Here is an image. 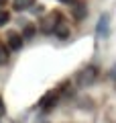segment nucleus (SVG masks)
I'll return each mask as SVG.
<instances>
[{
    "label": "nucleus",
    "instance_id": "obj_4",
    "mask_svg": "<svg viewBox=\"0 0 116 123\" xmlns=\"http://www.w3.org/2000/svg\"><path fill=\"white\" fill-rule=\"evenodd\" d=\"M86 17H88V8H86V4L77 2V4L73 6V18H75V21H84Z\"/></svg>",
    "mask_w": 116,
    "mask_h": 123
},
{
    "label": "nucleus",
    "instance_id": "obj_12",
    "mask_svg": "<svg viewBox=\"0 0 116 123\" xmlns=\"http://www.w3.org/2000/svg\"><path fill=\"white\" fill-rule=\"evenodd\" d=\"M110 78H114V80H116V66L110 70Z\"/></svg>",
    "mask_w": 116,
    "mask_h": 123
},
{
    "label": "nucleus",
    "instance_id": "obj_2",
    "mask_svg": "<svg viewBox=\"0 0 116 123\" xmlns=\"http://www.w3.org/2000/svg\"><path fill=\"white\" fill-rule=\"evenodd\" d=\"M57 101H59V97H57V92L55 90H51V92H47V94H45L43 98H41V103H39V107H41V109H53V107L57 105Z\"/></svg>",
    "mask_w": 116,
    "mask_h": 123
},
{
    "label": "nucleus",
    "instance_id": "obj_11",
    "mask_svg": "<svg viewBox=\"0 0 116 123\" xmlns=\"http://www.w3.org/2000/svg\"><path fill=\"white\" fill-rule=\"evenodd\" d=\"M61 4H71V6H75L77 4V0H59Z\"/></svg>",
    "mask_w": 116,
    "mask_h": 123
},
{
    "label": "nucleus",
    "instance_id": "obj_3",
    "mask_svg": "<svg viewBox=\"0 0 116 123\" xmlns=\"http://www.w3.org/2000/svg\"><path fill=\"white\" fill-rule=\"evenodd\" d=\"M8 47L14 49V51L22 49V37L18 33H8Z\"/></svg>",
    "mask_w": 116,
    "mask_h": 123
},
{
    "label": "nucleus",
    "instance_id": "obj_6",
    "mask_svg": "<svg viewBox=\"0 0 116 123\" xmlns=\"http://www.w3.org/2000/svg\"><path fill=\"white\" fill-rule=\"evenodd\" d=\"M33 4H35V0H12V8L18 10V12H21V10H26Z\"/></svg>",
    "mask_w": 116,
    "mask_h": 123
},
{
    "label": "nucleus",
    "instance_id": "obj_13",
    "mask_svg": "<svg viewBox=\"0 0 116 123\" xmlns=\"http://www.w3.org/2000/svg\"><path fill=\"white\" fill-rule=\"evenodd\" d=\"M6 2H8V0H0V6H4V4H6Z\"/></svg>",
    "mask_w": 116,
    "mask_h": 123
},
{
    "label": "nucleus",
    "instance_id": "obj_10",
    "mask_svg": "<svg viewBox=\"0 0 116 123\" xmlns=\"http://www.w3.org/2000/svg\"><path fill=\"white\" fill-rule=\"evenodd\" d=\"M8 21H10V14L6 12V10H0V27H4Z\"/></svg>",
    "mask_w": 116,
    "mask_h": 123
},
{
    "label": "nucleus",
    "instance_id": "obj_9",
    "mask_svg": "<svg viewBox=\"0 0 116 123\" xmlns=\"http://www.w3.org/2000/svg\"><path fill=\"white\" fill-rule=\"evenodd\" d=\"M35 31H37V29H35V25H33V23H29V25L25 27V35H22V37H25V39H33V37H35Z\"/></svg>",
    "mask_w": 116,
    "mask_h": 123
},
{
    "label": "nucleus",
    "instance_id": "obj_14",
    "mask_svg": "<svg viewBox=\"0 0 116 123\" xmlns=\"http://www.w3.org/2000/svg\"><path fill=\"white\" fill-rule=\"evenodd\" d=\"M2 111H4V105H2V101H0V113H2Z\"/></svg>",
    "mask_w": 116,
    "mask_h": 123
},
{
    "label": "nucleus",
    "instance_id": "obj_5",
    "mask_svg": "<svg viewBox=\"0 0 116 123\" xmlns=\"http://www.w3.org/2000/svg\"><path fill=\"white\" fill-rule=\"evenodd\" d=\"M96 29H98V37H106L108 35V17L106 14L98 21V27H96Z\"/></svg>",
    "mask_w": 116,
    "mask_h": 123
},
{
    "label": "nucleus",
    "instance_id": "obj_8",
    "mask_svg": "<svg viewBox=\"0 0 116 123\" xmlns=\"http://www.w3.org/2000/svg\"><path fill=\"white\" fill-rule=\"evenodd\" d=\"M6 62H8V47L0 43V66H4Z\"/></svg>",
    "mask_w": 116,
    "mask_h": 123
},
{
    "label": "nucleus",
    "instance_id": "obj_1",
    "mask_svg": "<svg viewBox=\"0 0 116 123\" xmlns=\"http://www.w3.org/2000/svg\"><path fill=\"white\" fill-rule=\"evenodd\" d=\"M96 76H98V68L88 66V68H84V70L77 74V84H79V86H90L96 80Z\"/></svg>",
    "mask_w": 116,
    "mask_h": 123
},
{
    "label": "nucleus",
    "instance_id": "obj_7",
    "mask_svg": "<svg viewBox=\"0 0 116 123\" xmlns=\"http://www.w3.org/2000/svg\"><path fill=\"white\" fill-rule=\"evenodd\" d=\"M55 35L59 37V39H67V37H69V29H67L65 25H61V23H59V25L55 27Z\"/></svg>",
    "mask_w": 116,
    "mask_h": 123
}]
</instances>
